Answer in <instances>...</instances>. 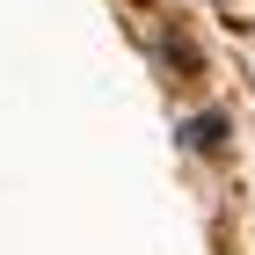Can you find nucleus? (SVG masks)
Masks as SVG:
<instances>
[{"mask_svg": "<svg viewBox=\"0 0 255 255\" xmlns=\"http://www.w3.org/2000/svg\"><path fill=\"white\" fill-rule=\"evenodd\" d=\"M182 138H190L197 153H212V146H219V117H197V124H190V131H182Z\"/></svg>", "mask_w": 255, "mask_h": 255, "instance_id": "obj_1", "label": "nucleus"}]
</instances>
